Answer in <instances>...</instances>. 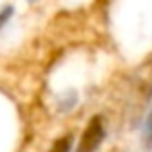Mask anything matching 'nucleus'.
Here are the masks:
<instances>
[{"mask_svg": "<svg viewBox=\"0 0 152 152\" xmlns=\"http://www.w3.org/2000/svg\"><path fill=\"white\" fill-rule=\"evenodd\" d=\"M142 140H144V150H152V108H150V113H148V117H146Z\"/></svg>", "mask_w": 152, "mask_h": 152, "instance_id": "3", "label": "nucleus"}, {"mask_svg": "<svg viewBox=\"0 0 152 152\" xmlns=\"http://www.w3.org/2000/svg\"><path fill=\"white\" fill-rule=\"evenodd\" d=\"M11 17H13V7H4L2 11H0V29H2V27L9 23Z\"/></svg>", "mask_w": 152, "mask_h": 152, "instance_id": "4", "label": "nucleus"}, {"mask_svg": "<svg viewBox=\"0 0 152 152\" xmlns=\"http://www.w3.org/2000/svg\"><path fill=\"white\" fill-rule=\"evenodd\" d=\"M104 135H106L104 119H102V115H94L88 121V125H86V129H83V133L79 137V144H77L75 152H96L102 146Z\"/></svg>", "mask_w": 152, "mask_h": 152, "instance_id": "1", "label": "nucleus"}, {"mask_svg": "<svg viewBox=\"0 0 152 152\" xmlns=\"http://www.w3.org/2000/svg\"><path fill=\"white\" fill-rule=\"evenodd\" d=\"M71 146H73V135L65 133V135H61V137L54 140V144L50 146L48 152H71Z\"/></svg>", "mask_w": 152, "mask_h": 152, "instance_id": "2", "label": "nucleus"}]
</instances>
